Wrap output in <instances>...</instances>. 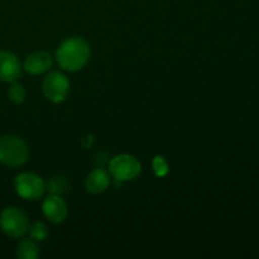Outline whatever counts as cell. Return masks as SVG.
<instances>
[{"instance_id": "1", "label": "cell", "mask_w": 259, "mask_h": 259, "mask_svg": "<svg viewBox=\"0 0 259 259\" xmlns=\"http://www.w3.org/2000/svg\"><path fill=\"white\" fill-rule=\"evenodd\" d=\"M90 46L80 37L67 38L58 46L56 51V60L58 66L68 72L82 70L90 60Z\"/></svg>"}, {"instance_id": "2", "label": "cell", "mask_w": 259, "mask_h": 259, "mask_svg": "<svg viewBox=\"0 0 259 259\" xmlns=\"http://www.w3.org/2000/svg\"><path fill=\"white\" fill-rule=\"evenodd\" d=\"M29 158V149L27 143L20 137H0V163L7 167H20L27 163Z\"/></svg>"}, {"instance_id": "3", "label": "cell", "mask_w": 259, "mask_h": 259, "mask_svg": "<svg viewBox=\"0 0 259 259\" xmlns=\"http://www.w3.org/2000/svg\"><path fill=\"white\" fill-rule=\"evenodd\" d=\"M0 229L9 238H22L29 230V218L18 207H7L0 214Z\"/></svg>"}, {"instance_id": "4", "label": "cell", "mask_w": 259, "mask_h": 259, "mask_svg": "<svg viewBox=\"0 0 259 259\" xmlns=\"http://www.w3.org/2000/svg\"><path fill=\"white\" fill-rule=\"evenodd\" d=\"M141 172V162L132 154H118L109 162V174L114 177V180H118V181H132V180L137 179Z\"/></svg>"}, {"instance_id": "5", "label": "cell", "mask_w": 259, "mask_h": 259, "mask_svg": "<svg viewBox=\"0 0 259 259\" xmlns=\"http://www.w3.org/2000/svg\"><path fill=\"white\" fill-rule=\"evenodd\" d=\"M15 192L28 201L39 200L45 195L46 182L33 172H22L14 180Z\"/></svg>"}, {"instance_id": "6", "label": "cell", "mask_w": 259, "mask_h": 259, "mask_svg": "<svg viewBox=\"0 0 259 259\" xmlns=\"http://www.w3.org/2000/svg\"><path fill=\"white\" fill-rule=\"evenodd\" d=\"M43 95L53 104H60L70 94V80L60 71H52L45 77L42 83Z\"/></svg>"}, {"instance_id": "7", "label": "cell", "mask_w": 259, "mask_h": 259, "mask_svg": "<svg viewBox=\"0 0 259 259\" xmlns=\"http://www.w3.org/2000/svg\"><path fill=\"white\" fill-rule=\"evenodd\" d=\"M42 211L46 219L53 224H60L66 220L68 215V207L61 195L50 194L42 204Z\"/></svg>"}, {"instance_id": "8", "label": "cell", "mask_w": 259, "mask_h": 259, "mask_svg": "<svg viewBox=\"0 0 259 259\" xmlns=\"http://www.w3.org/2000/svg\"><path fill=\"white\" fill-rule=\"evenodd\" d=\"M22 77V66L14 53L0 51V81L15 82Z\"/></svg>"}, {"instance_id": "9", "label": "cell", "mask_w": 259, "mask_h": 259, "mask_svg": "<svg viewBox=\"0 0 259 259\" xmlns=\"http://www.w3.org/2000/svg\"><path fill=\"white\" fill-rule=\"evenodd\" d=\"M52 65L53 61L50 53L46 51H35L25 58L23 67L29 75H42L47 72Z\"/></svg>"}, {"instance_id": "10", "label": "cell", "mask_w": 259, "mask_h": 259, "mask_svg": "<svg viewBox=\"0 0 259 259\" xmlns=\"http://www.w3.org/2000/svg\"><path fill=\"white\" fill-rule=\"evenodd\" d=\"M109 185H110V174L101 167L93 169L85 180L86 191L93 195L103 194Z\"/></svg>"}, {"instance_id": "11", "label": "cell", "mask_w": 259, "mask_h": 259, "mask_svg": "<svg viewBox=\"0 0 259 259\" xmlns=\"http://www.w3.org/2000/svg\"><path fill=\"white\" fill-rule=\"evenodd\" d=\"M15 255L19 259H37L39 257V248L34 239H22L18 244Z\"/></svg>"}, {"instance_id": "12", "label": "cell", "mask_w": 259, "mask_h": 259, "mask_svg": "<svg viewBox=\"0 0 259 259\" xmlns=\"http://www.w3.org/2000/svg\"><path fill=\"white\" fill-rule=\"evenodd\" d=\"M70 181L65 176H53L46 184V190L53 195H63L70 190Z\"/></svg>"}, {"instance_id": "13", "label": "cell", "mask_w": 259, "mask_h": 259, "mask_svg": "<svg viewBox=\"0 0 259 259\" xmlns=\"http://www.w3.org/2000/svg\"><path fill=\"white\" fill-rule=\"evenodd\" d=\"M8 96L14 104H22L24 103L25 98H27V91L22 83H18L15 81V82H12V86L8 91Z\"/></svg>"}, {"instance_id": "14", "label": "cell", "mask_w": 259, "mask_h": 259, "mask_svg": "<svg viewBox=\"0 0 259 259\" xmlns=\"http://www.w3.org/2000/svg\"><path fill=\"white\" fill-rule=\"evenodd\" d=\"M29 235L32 239L37 240V242H40V240H45L46 238L50 234V230H48V227L46 223L43 222H35L32 227H29Z\"/></svg>"}, {"instance_id": "15", "label": "cell", "mask_w": 259, "mask_h": 259, "mask_svg": "<svg viewBox=\"0 0 259 259\" xmlns=\"http://www.w3.org/2000/svg\"><path fill=\"white\" fill-rule=\"evenodd\" d=\"M153 172L157 177H164L169 172L168 162L166 161L163 156H156L152 161Z\"/></svg>"}]
</instances>
